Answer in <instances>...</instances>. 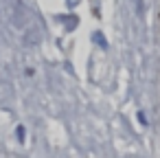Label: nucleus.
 I'll list each match as a JSON object with an SVG mask.
<instances>
[{
  "instance_id": "nucleus-2",
  "label": "nucleus",
  "mask_w": 160,
  "mask_h": 158,
  "mask_svg": "<svg viewBox=\"0 0 160 158\" xmlns=\"http://www.w3.org/2000/svg\"><path fill=\"white\" fill-rule=\"evenodd\" d=\"M138 121H140V125H147V119H145L142 112H138Z\"/></svg>"
},
{
  "instance_id": "nucleus-1",
  "label": "nucleus",
  "mask_w": 160,
  "mask_h": 158,
  "mask_svg": "<svg viewBox=\"0 0 160 158\" xmlns=\"http://www.w3.org/2000/svg\"><path fill=\"white\" fill-rule=\"evenodd\" d=\"M92 40H94L101 48H108V42H105V38H103V33H101V31H97V33L92 35Z\"/></svg>"
}]
</instances>
